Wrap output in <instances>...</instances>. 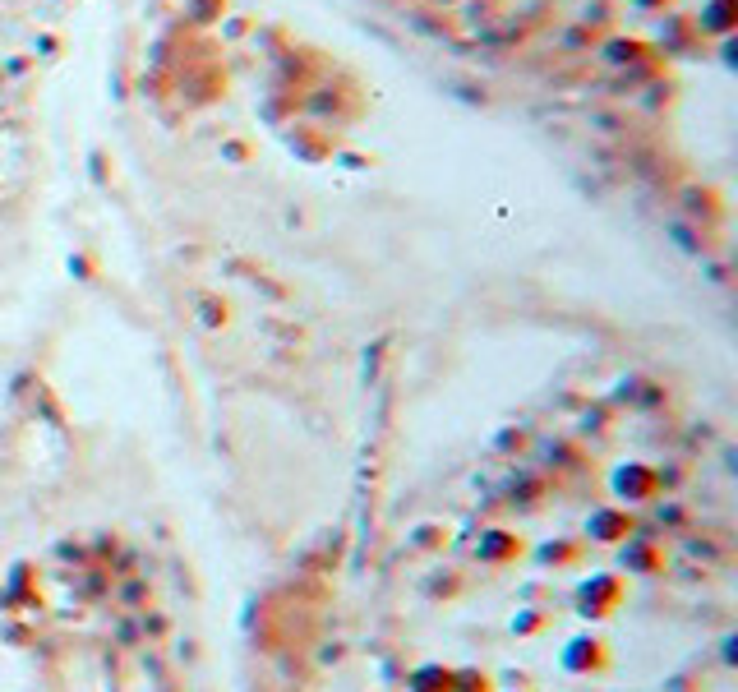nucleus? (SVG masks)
Segmentation results:
<instances>
[{
    "mask_svg": "<svg viewBox=\"0 0 738 692\" xmlns=\"http://www.w3.org/2000/svg\"><path fill=\"white\" fill-rule=\"evenodd\" d=\"M706 14H711V19H706L711 28H729V0H715Z\"/></svg>",
    "mask_w": 738,
    "mask_h": 692,
    "instance_id": "nucleus-1",
    "label": "nucleus"
}]
</instances>
